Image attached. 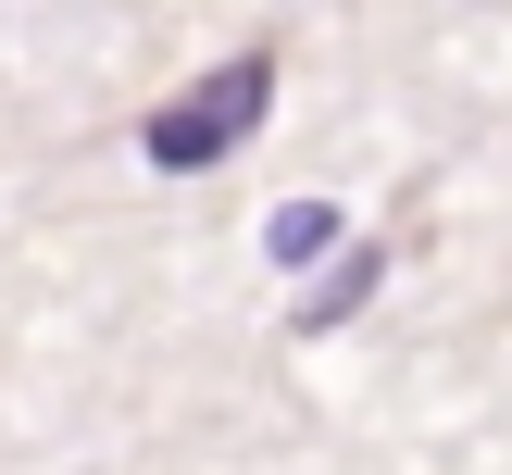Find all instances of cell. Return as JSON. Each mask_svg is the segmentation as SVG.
<instances>
[{"label":"cell","mask_w":512,"mask_h":475,"mask_svg":"<svg viewBox=\"0 0 512 475\" xmlns=\"http://www.w3.org/2000/svg\"><path fill=\"white\" fill-rule=\"evenodd\" d=\"M375 275H388V263H375V250H350V263L325 275L313 300H300V325H313V338H325V325H338V313H363V300H375Z\"/></svg>","instance_id":"obj_2"},{"label":"cell","mask_w":512,"mask_h":475,"mask_svg":"<svg viewBox=\"0 0 512 475\" xmlns=\"http://www.w3.org/2000/svg\"><path fill=\"white\" fill-rule=\"evenodd\" d=\"M263 100H275V50H238V63L188 75V88H175L163 113L138 125V150H150L163 175H200V163H225V150L263 125Z\"/></svg>","instance_id":"obj_1"},{"label":"cell","mask_w":512,"mask_h":475,"mask_svg":"<svg viewBox=\"0 0 512 475\" xmlns=\"http://www.w3.org/2000/svg\"><path fill=\"white\" fill-rule=\"evenodd\" d=\"M313 250H338V213L325 200H288L275 213V263H313Z\"/></svg>","instance_id":"obj_3"}]
</instances>
